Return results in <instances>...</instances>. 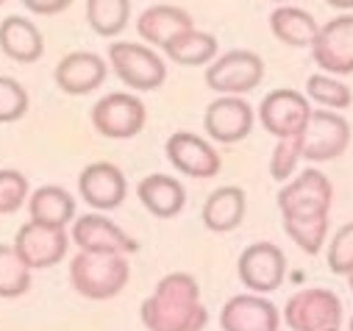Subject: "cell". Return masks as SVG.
<instances>
[{"mask_svg":"<svg viewBox=\"0 0 353 331\" xmlns=\"http://www.w3.org/2000/svg\"><path fill=\"white\" fill-rule=\"evenodd\" d=\"M148 331H201L209 312L201 303V287L190 273L164 276L139 309Z\"/></svg>","mask_w":353,"mask_h":331,"instance_id":"cell-1","label":"cell"},{"mask_svg":"<svg viewBox=\"0 0 353 331\" xmlns=\"http://www.w3.org/2000/svg\"><path fill=\"white\" fill-rule=\"evenodd\" d=\"M131 279V268L120 254H86L81 251L70 262V284L90 301L117 298Z\"/></svg>","mask_w":353,"mask_h":331,"instance_id":"cell-2","label":"cell"},{"mask_svg":"<svg viewBox=\"0 0 353 331\" xmlns=\"http://www.w3.org/2000/svg\"><path fill=\"white\" fill-rule=\"evenodd\" d=\"M109 64L128 90H139V92L159 90L167 78V67L161 56L148 45L114 42L109 45Z\"/></svg>","mask_w":353,"mask_h":331,"instance_id":"cell-3","label":"cell"},{"mask_svg":"<svg viewBox=\"0 0 353 331\" xmlns=\"http://www.w3.org/2000/svg\"><path fill=\"white\" fill-rule=\"evenodd\" d=\"M264 78V61L253 50H228L206 67V87L217 95H245Z\"/></svg>","mask_w":353,"mask_h":331,"instance_id":"cell-4","label":"cell"},{"mask_svg":"<svg viewBox=\"0 0 353 331\" xmlns=\"http://www.w3.org/2000/svg\"><path fill=\"white\" fill-rule=\"evenodd\" d=\"M236 273H239V281L250 292L268 295V292H276L284 284L287 257H284L281 248L273 245V242H253L239 254Z\"/></svg>","mask_w":353,"mask_h":331,"instance_id":"cell-5","label":"cell"},{"mask_svg":"<svg viewBox=\"0 0 353 331\" xmlns=\"http://www.w3.org/2000/svg\"><path fill=\"white\" fill-rule=\"evenodd\" d=\"M350 145V126L336 112H312L301 131V156L306 161H334Z\"/></svg>","mask_w":353,"mask_h":331,"instance_id":"cell-6","label":"cell"},{"mask_svg":"<svg viewBox=\"0 0 353 331\" xmlns=\"http://www.w3.org/2000/svg\"><path fill=\"white\" fill-rule=\"evenodd\" d=\"M284 320L292 331H336L342 301L331 290H301L287 301Z\"/></svg>","mask_w":353,"mask_h":331,"instance_id":"cell-7","label":"cell"},{"mask_svg":"<svg viewBox=\"0 0 353 331\" xmlns=\"http://www.w3.org/2000/svg\"><path fill=\"white\" fill-rule=\"evenodd\" d=\"M145 103L131 92L103 95L92 109V126L106 139H131L145 128Z\"/></svg>","mask_w":353,"mask_h":331,"instance_id":"cell-8","label":"cell"},{"mask_svg":"<svg viewBox=\"0 0 353 331\" xmlns=\"http://www.w3.org/2000/svg\"><path fill=\"white\" fill-rule=\"evenodd\" d=\"M14 251L23 259V265L28 270H45L59 265L67 257V248H70V237L64 228L56 225H42V223H26L17 237H14Z\"/></svg>","mask_w":353,"mask_h":331,"instance_id":"cell-9","label":"cell"},{"mask_svg":"<svg viewBox=\"0 0 353 331\" xmlns=\"http://www.w3.org/2000/svg\"><path fill=\"white\" fill-rule=\"evenodd\" d=\"M334 201V187L331 181L309 168L303 170L298 179H292L290 184L281 187L279 192V209L281 217H309V214H328Z\"/></svg>","mask_w":353,"mask_h":331,"instance_id":"cell-10","label":"cell"},{"mask_svg":"<svg viewBox=\"0 0 353 331\" xmlns=\"http://www.w3.org/2000/svg\"><path fill=\"white\" fill-rule=\"evenodd\" d=\"M312 56L317 67H323L328 75H350L353 72V14H342L320 26L312 42Z\"/></svg>","mask_w":353,"mask_h":331,"instance_id":"cell-11","label":"cell"},{"mask_svg":"<svg viewBox=\"0 0 353 331\" xmlns=\"http://www.w3.org/2000/svg\"><path fill=\"white\" fill-rule=\"evenodd\" d=\"M72 242L86 254H137L139 242L103 214H83L72 223Z\"/></svg>","mask_w":353,"mask_h":331,"instance_id":"cell-12","label":"cell"},{"mask_svg":"<svg viewBox=\"0 0 353 331\" xmlns=\"http://www.w3.org/2000/svg\"><path fill=\"white\" fill-rule=\"evenodd\" d=\"M309 98L295 90H273L259 106V120L264 131L273 134L276 139L298 137L309 120Z\"/></svg>","mask_w":353,"mask_h":331,"instance_id":"cell-13","label":"cell"},{"mask_svg":"<svg viewBox=\"0 0 353 331\" xmlns=\"http://www.w3.org/2000/svg\"><path fill=\"white\" fill-rule=\"evenodd\" d=\"M164 150L172 168L190 179H214L223 168L220 153L203 137L190 134V131H175L167 139Z\"/></svg>","mask_w":353,"mask_h":331,"instance_id":"cell-14","label":"cell"},{"mask_svg":"<svg viewBox=\"0 0 353 331\" xmlns=\"http://www.w3.org/2000/svg\"><path fill=\"white\" fill-rule=\"evenodd\" d=\"M78 192L92 209L112 212V209L123 206V201L128 195V184H125V176L117 164L92 161V164H86L78 176Z\"/></svg>","mask_w":353,"mask_h":331,"instance_id":"cell-15","label":"cell"},{"mask_svg":"<svg viewBox=\"0 0 353 331\" xmlns=\"http://www.w3.org/2000/svg\"><path fill=\"white\" fill-rule=\"evenodd\" d=\"M203 128L214 142H242L253 128V109L242 95H220L206 106Z\"/></svg>","mask_w":353,"mask_h":331,"instance_id":"cell-16","label":"cell"},{"mask_svg":"<svg viewBox=\"0 0 353 331\" xmlns=\"http://www.w3.org/2000/svg\"><path fill=\"white\" fill-rule=\"evenodd\" d=\"M106 61L92 50H72L56 64V87L64 95H90L106 81Z\"/></svg>","mask_w":353,"mask_h":331,"instance_id":"cell-17","label":"cell"},{"mask_svg":"<svg viewBox=\"0 0 353 331\" xmlns=\"http://www.w3.org/2000/svg\"><path fill=\"white\" fill-rule=\"evenodd\" d=\"M279 320V309L256 292L234 295L220 312L223 331H276Z\"/></svg>","mask_w":353,"mask_h":331,"instance_id":"cell-18","label":"cell"},{"mask_svg":"<svg viewBox=\"0 0 353 331\" xmlns=\"http://www.w3.org/2000/svg\"><path fill=\"white\" fill-rule=\"evenodd\" d=\"M0 50H3V56H9L12 61L34 64L45 53L42 31L28 17L12 14L0 23Z\"/></svg>","mask_w":353,"mask_h":331,"instance_id":"cell-19","label":"cell"},{"mask_svg":"<svg viewBox=\"0 0 353 331\" xmlns=\"http://www.w3.org/2000/svg\"><path fill=\"white\" fill-rule=\"evenodd\" d=\"M137 195H139L142 206L153 217H161V220L175 217L184 209V203H187L184 184L179 179H170V176H161V173L145 176L139 181V187H137Z\"/></svg>","mask_w":353,"mask_h":331,"instance_id":"cell-20","label":"cell"},{"mask_svg":"<svg viewBox=\"0 0 353 331\" xmlns=\"http://www.w3.org/2000/svg\"><path fill=\"white\" fill-rule=\"evenodd\" d=\"M187 28H195L190 12L179 9V6H170V3H159V6H150L139 14L137 20V31L145 42L150 45H159L164 48L175 34H181Z\"/></svg>","mask_w":353,"mask_h":331,"instance_id":"cell-21","label":"cell"},{"mask_svg":"<svg viewBox=\"0 0 353 331\" xmlns=\"http://www.w3.org/2000/svg\"><path fill=\"white\" fill-rule=\"evenodd\" d=\"M245 212H248V198L239 187H220L214 190L206 203H203V225L214 234H228L234 231L242 220H245Z\"/></svg>","mask_w":353,"mask_h":331,"instance_id":"cell-22","label":"cell"},{"mask_svg":"<svg viewBox=\"0 0 353 331\" xmlns=\"http://www.w3.org/2000/svg\"><path fill=\"white\" fill-rule=\"evenodd\" d=\"M28 214L34 223L42 225H56V228H67V223H72L75 217V201L64 187L56 184H45L39 190H34L28 195Z\"/></svg>","mask_w":353,"mask_h":331,"instance_id":"cell-23","label":"cell"},{"mask_svg":"<svg viewBox=\"0 0 353 331\" xmlns=\"http://www.w3.org/2000/svg\"><path fill=\"white\" fill-rule=\"evenodd\" d=\"M270 31H273V37L279 42H284L290 48H312L320 26H317V20L306 9L281 3L270 14Z\"/></svg>","mask_w":353,"mask_h":331,"instance_id":"cell-24","label":"cell"},{"mask_svg":"<svg viewBox=\"0 0 353 331\" xmlns=\"http://www.w3.org/2000/svg\"><path fill=\"white\" fill-rule=\"evenodd\" d=\"M164 53L170 61L175 64H184V67H201V64H209L214 56H217V39L206 31H198V28H187L181 34H175L167 45H164Z\"/></svg>","mask_w":353,"mask_h":331,"instance_id":"cell-25","label":"cell"},{"mask_svg":"<svg viewBox=\"0 0 353 331\" xmlns=\"http://www.w3.org/2000/svg\"><path fill=\"white\" fill-rule=\"evenodd\" d=\"M131 20V0H86V23L98 37H117Z\"/></svg>","mask_w":353,"mask_h":331,"instance_id":"cell-26","label":"cell"},{"mask_svg":"<svg viewBox=\"0 0 353 331\" xmlns=\"http://www.w3.org/2000/svg\"><path fill=\"white\" fill-rule=\"evenodd\" d=\"M287 237L301 248L303 254L314 257L325 245L328 234V214H309V217H284Z\"/></svg>","mask_w":353,"mask_h":331,"instance_id":"cell-27","label":"cell"},{"mask_svg":"<svg viewBox=\"0 0 353 331\" xmlns=\"http://www.w3.org/2000/svg\"><path fill=\"white\" fill-rule=\"evenodd\" d=\"M31 290V270L12 245L0 242V298H23Z\"/></svg>","mask_w":353,"mask_h":331,"instance_id":"cell-28","label":"cell"},{"mask_svg":"<svg viewBox=\"0 0 353 331\" xmlns=\"http://www.w3.org/2000/svg\"><path fill=\"white\" fill-rule=\"evenodd\" d=\"M306 98H312L314 103L336 112V109H347L353 103V95H350V87L336 81L334 75L328 72H314L309 75L306 81Z\"/></svg>","mask_w":353,"mask_h":331,"instance_id":"cell-29","label":"cell"},{"mask_svg":"<svg viewBox=\"0 0 353 331\" xmlns=\"http://www.w3.org/2000/svg\"><path fill=\"white\" fill-rule=\"evenodd\" d=\"M28 92L20 81L0 75V123H17L28 112Z\"/></svg>","mask_w":353,"mask_h":331,"instance_id":"cell-30","label":"cell"},{"mask_svg":"<svg viewBox=\"0 0 353 331\" xmlns=\"http://www.w3.org/2000/svg\"><path fill=\"white\" fill-rule=\"evenodd\" d=\"M28 201V179L20 170H0V214H14Z\"/></svg>","mask_w":353,"mask_h":331,"instance_id":"cell-31","label":"cell"},{"mask_svg":"<svg viewBox=\"0 0 353 331\" xmlns=\"http://www.w3.org/2000/svg\"><path fill=\"white\" fill-rule=\"evenodd\" d=\"M301 134L298 137H284L279 139L276 150H273V159H270V176L276 181H287L295 168H298V161H301Z\"/></svg>","mask_w":353,"mask_h":331,"instance_id":"cell-32","label":"cell"},{"mask_svg":"<svg viewBox=\"0 0 353 331\" xmlns=\"http://www.w3.org/2000/svg\"><path fill=\"white\" fill-rule=\"evenodd\" d=\"M328 268L336 276H347L353 270V223H345L331 245H328Z\"/></svg>","mask_w":353,"mask_h":331,"instance_id":"cell-33","label":"cell"},{"mask_svg":"<svg viewBox=\"0 0 353 331\" xmlns=\"http://www.w3.org/2000/svg\"><path fill=\"white\" fill-rule=\"evenodd\" d=\"M70 3H72V0H23V6L31 14H42V17L61 14L64 9H70Z\"/></svg>","mask_w":353,"mask_h":331,"instance_id":"cell-34","label":"cell"},{"mask_svg":"<svg viewBox=\"0 0 353 331\" xmlns=\"http://www.w3.org/2000/svg\"><path fill=\"white\" fill-rule=\"evenodd\" d=\"M325 3L334 6V9H345V12L353 9V0H325Z\"/></svg>","mask_w":353,"mask_h":331,"instance_id":"cell-35","label":"cell"},{"mask_svg":"<svg viewBox=\"0 0 353 331\" xmlns=\"http://www.w3.org/2000/svg\"><path fill=\"white\" fill-rule=\"evenodd\" d=\"M347 287H350V292H353V270L347 273Z\"/></svg>","mask_w":353,"mask_h":331,"instance_id":"cell-36","label":"cell"},{"mask_svg":"<svg viewBox=\"0 0 353 331\" xmlns=\"http://www.w3.org/2000/svg\"><path fill=\"white\" fill-rule=\"evenodd\" d=\"M273 3H287V0H273Z\"/></svg>","mask_w":353,"mask_h":331,"instance_id":"cell-37","label":"cell"},{"mask_svg":"<svg viewBox=\"0 0 353 331\" xmlns=\"http://www.w3.org/2000/svg\"><path fill=\"white\" fill-rule=\"evenodd\" d=\"M350 331H353V317H350Z\"/></svg>","mask_w":353,"mask_h":331,"instance_id":"cell-38","label":"cell"},{"mask_svg":"<svg viewBox=\"0 0 353 331\" xmlns=\"http://www.w3.org/2000/svg\"><path fill=\"white\" fill-rule=\"evenodd\" d=\"M0 6H3V0H0Z\"/></svg>","mask_w":353,"mask_h":331,"instance_id":"cell-39","label":"cell"},{"mask_svg":"<svg viewBox=\"0 0 353 331\" xmlns=\"http://www.w3.org/2000/svg\"><path fill=\"white\" fill-rule=\"evenodd\" d=\"M276 331H279V328H276Z\"/></svg>","mask_w":353,"mask_h":331,"instance_id":"cell-40","label":"cell"},{"mask_svg":"<svg viewBox=\"0 0 353 331\" xmlns=\"http://www.w3.org/2000/svg\"><path fill=\"white\" fill-rule=\"evenodd\" d=\"M336 331H339V328H336Z\"/></svg>","mask_w":353,"mask_h":331,"instance_id":"cell-41","label":"cell"}]
</instances>
